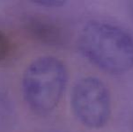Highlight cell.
<instances>
[{
  "mask_svg": "<svg viewBox=\"0 0 133 132\" xmlns=\"http://www.w3.org/2000/svg\"><path fill=\"white\" fill-rule=\"evenodd\" d=\"M132 13H133V4H132Z\"/></svg>",
  "mask_w": 133,
  "mask_h": 132,
  "instance_id": "obj_7",
  "label": "cell"
},
{
  "mask_svg": "<svg viewBox=\"0 0 133 132\" xmlns=\"http://www.w3.org/2000/svg\"><path fill=\"white\" fill-rule=\"evenodd\" d=\"M66 2L63 0H39V1L34 2L35 5H38L40 6L44 7H51V8H54V7H61L65 5Z\"/></svg>",
  "mask_w": 133,
  "mask_h": 132,
  "instance_id": "obj_6",
  "label": "cell"
},
{
  "mask_svg": "<svg viewBox=\"0 0 133 132\" xmlns=\"http://www.w3.org/2000/svg\"><path fill=\"white\" fill-rule=\"evenodd\" d=\"M77 48L88 62L109 74L133 70V35L113 24L87 22L78 35Z\"/></svg>",
  "mask_w": 133,
  "mask_h": 132,
  "instance_id": "obj_1",
  "label": "cell"
},
{
  "mask_svg": "<svg viewBox=\"0 0 133 132\" xmlns=\"http://www.w3.org/2000/svg\"><path fill=\"white\" fill-rule=\"evenodd\" d=\"M23 28L30 38L44 45L61 47L67 42L65 29L46 16L28 15L23 19Z\"/></svg>",
  "mask_w": 133,
  "mask_h": 132,
  "instance_id": "obj_4",
  "label": "cell"
},
{
  "mask_svg": "<svg viewBox=\"0 0 133 132\" xmlns=\"http://www.w3.org/2000/svg\"><path fill=\"white\" fill-rule=\"evenodd\" d=\"M68 81L65 64L53 55L33 60L22 77V92L29 109L39 116H46L60 103Z\"/></svg>",
  "mask_w": 133,
  "mask_h": 132,
  "instance_id": "obj_2",
  "label": "cell"
},
{
  "mask_svg": "<svg viewBox=\"0 0 133 132\" xmlns=\"http://www.w3.org/2000/svg\"><path fill=\"white\" fill-rule=\"evenodd\" d=\"M12 50V44L7 34L0 30V62H4L9 56Z\"/></svg>",
  "mask_w": 133,
  "mask_h": 132,
  "instance_id": "obj_5",
  "label": "cell"
},
{
  "mask_svg": "<svg viewBox=\"0 0 133 132\" xmlns=\"http://www.w3.org/2000/svg\"><path fill=\"white\" fill-rule=\"evenodd\" d=\"M71 106L78 121L91 129L105 127L111 117L110 91L96 76H85L76 81L71 94Z\"/></svg>",
  "mask_w": 133,
  "mask_h": 132,
  "instance_id": "obj_3",
  "label": "cell"
}]
</instances>
